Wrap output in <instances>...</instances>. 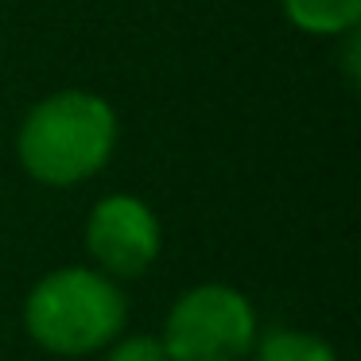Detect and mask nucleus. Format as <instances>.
Segmentation results:
<instances>
[{"label": "nucleus", "mask_w": 361, "mask_h": 361, "mask_svg": "<svg viewBox=\"0 0 361 361\" xmlns=\"http://www.w3.org/2000/svg\"><path fill=\"white\" fill-rule=\"evenodd\" d=\"M117 148V113L102 94L63 90L24 117L16 156L43 187H74L97 175Z\"/></svg>", "instance_id": "f257e3e1"}, {"label": "nucleus", "mask_w": 361, "mask_h": 361, "mask_svg": "<svg viewBox=\"0 0 361 361\" xmlns=\"http://www.w3.org/2000/svg\"><path fill=\"white\" fill-rule=\"evenodd\" d=\"M24 326L35 345L59 357L97 353L125 326V295L105 272L59 268L32 288Z\"/></svg>", "instance_id": "f03ea898"}, {"label": "nucleus", "mask_w": 361, "mask_h": 361, "mask_svg": "<svg viewBox=\"0 0 361 361\" xmlns=\"http://www.w3.org/2000/svg\"><path fill=\"white\" fill-rule=\"evenodd\" d=\"M167 361H245L257 342V311L229 283H198L164 322Z\"/></svg>", "instance_id": "7ed1b4c3"}, {"label": "nucleus", "mask_w": 361, "mask_h": 361, "mask_svg": "<svg viewBox=\"0 0 361 361\" xmlns=\"http://www.w3.org/2000/svg\"><path fill=\"white\" fill-rule=\"evenodd\" d=\"M159 218L136 195H105L86 218V249L109 280L144 276L159 257Z\"/></svg>", "instance_id": "20e7f679"}, {"label": "nucleus", "mask_w": 361, "mask_h": 361, "mask_svg": "<svg viewBox=\"0 0 361 361\" xmlns=\"http://www.w3.org/2000/svg\"><path fill=\"white\" fill-rule=\"evenodd\" d=\"M283 16L307 35H350L361 20V0H280Z\"/></svg>", "instance_id": "39448f33"}, {"label": "nucleus", "mask_w": 361, "mask_h": 361, "mask_svg": "<svg viewBox=\"0 0 361 361\" xmlns=\"http://www.w3.org/2000/svg\"><path fill=\"white\" fill-rule=\"evenodd\" d=\"M257 361H338L330 342L307 330H268L264 338L252 342Z\"/></svg>", "instance_id": "423d86ee"}, {"label": "nucleus", "mask_w": 361, "mask_h": 361, "mask_svg": "<svg viewBox=\"0 0 361 361\" xmlns=\"http://www.w3.org/2000/svg\"><path fill=\"white\" fill-rule=\"evenodd\" d=\"M105 361H167V353H164V342H159V338L133 334V338H121L117 345L109 342Z\"/></svg>", "instance_id": "0eeeda50"}]
</instances>
